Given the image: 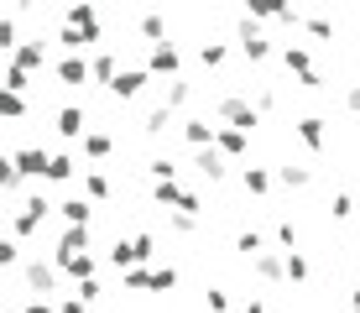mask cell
Here are the masks:
<instances>
[{"label": "cell", "instance_id": "19", "mask_svg": "<svg viewBox=\"0 0 360 313\" xmlns=\"http://www.w3.org/2000/svg\"><path fill=\"white\" fill-rule=\"evenodd\" d=\"M136 27H141V37H146L152 47H162V37H167V21H162V16H136Z\"/></svg>", "mask_w": 360, "mask_h": 313}, {"label": "cell", "instance_id": "26", "mask_svg": "<svg viewBox=\"0 0 360 313\" xmlns=\"http://www.w3.org/2000/svg\"><path fill=\"white\" fill-rule=\"evenodd\" d=\"M277 183L282 188H308V167H292L288 162V167H277Z\"/></svg>", "mask_w": 360, "mask_h": 313}, {"label": "cell", "instance_id": "37", "mask_svg": "<svg viewBox=\"0 0 360 313\" xmlns=\"http://www.w3.org/2000/svg\"><path fill=\"white\" fill-rule=\"evenodd\" d=\"M277 241H282V245H297V224H292V219L277 224Z\"/></svg>", "mask_w": 360, "mask_h": 313}, {"label": "cell", "instance_id": "42", "mask_svg": "<svg viewBox=\"0 0 360 313\" xmlns=\"http://www.w3.org/2000/svg\"><path fill=\"white\" fill-rule=\"evenodd\" d=\"M240 313H266V308H262V303H245V308H240Z\"/></svg>", "mask_w": 360, "mask_h": 313}, {"label": "cell", "instance_id": "35", "mask_svg": "<svg viewBox=\"0 0 360 313\" xmlns=\"http://www.w3.org/2000/svg\"><path fill=\"white\" fill-rule=\"evenodd\" d=\"M288 277L292 282H308V261L297 256V250H288Z\"/></svg>", "mask_w": 360, "mask_h": 313}, {"label": "cell", "instance_id": "30", "mask_svg": "<svg viewBox=\"0 0 360 313\" xmlns=\"http://www.w3.org/2000/svg\"><path fill=\"white\" fill-rule=\"evenodd\" d=\"M73 178V157H53V167H47V183H68Z\"/></svg>", "mask_w": 360, "mask_h": 313}, {"label": "cell", "instance_id": "16", "mask_svg": "<svg viewBox=\"0 0 360 313\" xmlns=\"http://www.w3.org/2000/svg\"><path fill=\"white\" fill-rule=\"evenodd\" d=\"M58 215H63V224H79V230H89V198H68V204H58Z\"/></svg>", "mask_w": 360, "mask_h": 313}, {"label": "cell", "instance_id": "22", "mask_svg": "<svg viewBox=\"0 0 360 313\" xmlns=\"http://www.w3.org/2000/svg\"><path fill=\"white\" fill-rule=\"evenodd\" d=\"M84 193H89L94 204H99V198H110V183H105V172H99V167H84Z\"/></svg>", "mask_w": 360, "mask_h": 313}, {"label": "cell", "instance_id": "25", "mask_svg": "<svg viewBox=\"0 0 360 313\" xmlns=\"http://www.w3.org/2000/svg\"><path fill=\"white\" fill-rule=\"evenodd\" d=\"M240 183H245V193H266V188H271V172H262V167H245V172H240Z\"/></svg>", "mask_w": 360, "mask_h": 313}, {"label": "cell", "instance_id": "21", "mask_svg": "<svg viewBox=\"0 0 360 313\" xmlns=\"http://www.w3.org/2000/svg\"><path fill=\"white\" fill-rule=\"evenodd\" d=\"M84 157H89V162H105V157H110V136H105V131H89V136H84Z\"/></svg>", "mask_w": 360, "mask_h": 313}, {"label": "cell", "instance_id": "17", "mask_svg": "<svg viewBox=\"0 0 360 313\" xmlns=\"http://www.w3.org/2000/svg\"><path fill=\"white\" fill-rule=\"evenodd\" d=\"M58 267H63L68 277H79V282L94 277V256H89V250H79V256H58Z\"/></svg>", "mask_w": 360, "mask_h": 313}, {"label": "cell", "instance_id": "23", "mask_svg": "<svg viewBox=\"0 0 360 313\" xmlns=\"http://www.w3.org/2000/svg\"><path fill=\"white\" fill-rule=\"evenodd\" d=\"M225 58H230L225 42H204L198 47V63H204V68H225Z\"/></svg>", "mask_w": 360, "mask_h": 313}, {"label": "cell", "instance_id": "12", "mask_svg": "<svg viewBox=\"0 0 360 313\" xmlns=\"http://www.w3.org/2000/svg\"><path fill=\"white\" fill-rule=\"evenodd\" d=\"M297 141H303L308 152H324V120H319V115H303V120H297Z\"/></svg>", "mask_w": 360, "mask_h": 313}, {"label": "cell", "instance_id": "9", "mask_svg": "<svg viewBox=\"0 0 360 313\" xmlns=\"http://www.w3.org/2000/svg\"><path fill=\"white\" fill-rule=\"evenodd\" d=\"M58 136H68V141L89 136V125H84V110H79V105H63V110H58Z\"/></svg>", "mask_w": 360, "mask_h": 313}, {"label": "cell", "instance_id": "18", "mask_svg": "<svg viewBox=\"0 0 360 313\" xmlns=\"http://www.w3.org/2000/svg\"><path fill=\"white\" fill-rule=\"evenodd\" d=\"M256 277H262V282H282V277H288V256H266V250H262V256H256Z\"/></svg>", "mask_w": 360, "mask_h": 313}, {"label": "cell", "instance_id": "2", "mask_svg": "<svg viewBox=\"0 0 360 313\" xmlns=\"http://www.w3.org/2000/svg\"><path fill=\"white\" fill-rule=\"evenodd\" d=\"M47 209H53V204H47L42 193L27 198V204L11 215V241H27V235H37V230H42V219H47Z\"/></svg>", "mask_w": 360, "mask_h": 313}, {"label": "cell", "instance_id": "38", "mask_svg": "<svg viewBox=\"0 0 360 313\" xmlns=\"http://www.w3.org/2000/svg\"><path fill=\"white\" fill-rule=\"evenodd\" d=\"M58 313H89V303H84V298L73 293V298H63V303H58Z\"/></svg>", "mask_w": 360, "mask_h": 313}, {"label": "cell", "instance_id": "15", "mask_svg": "<svg viewBox=\"0 0 360 313\" xmlns=\"http://www.w3.org/2000/svg\"><path fill=\"white\" fill-rule=\"evenodd\" d=\"M183 136L204 152V146H214V136H219V125H209V120H183Z\"/></svg>", "mask_w": 360, "mask_h": 313}, {"label": "cell", "instance_id": "13", "mask_svg": "<svg viewBox=\"0 0 360 313\" xmlns=\"http://www.w3.org/2000/svg\"><path fill=\"white\" fill-rule=\"evenodd\" d=\"M214 146H219V152H225V157H240L245 146H251V136H245V131H235V125H219Z\"/></svg>", "mask_w": 360, "mask_h": 313}, {"label": "cell", "instance_id": "29", "mask_svg": "<svg viewBox=\"0 0 360 313\" xmlns=\"http://www.w3.org/2000/svg\"><path fill=\"white\" fill-rule=\"evenodd\" d=\"M167 125H172V110L162 105V110H152V115H146V125H141V131H146V136H162Z\"/></svg>", "mask_w": 360, "mask_h": 313}, {"label": "cell", "instance_id": "27", "mask_svg": "<svg viewBox=\"0 0 360 313\" xmlns=\"http://www.w3.org/2000/svg\"><path fill=\"white\" fill-rule=\"evenodd\" d=\"M235 250H240V256H262V235H256V230H240V235H235Z\"/></svg>", "mask_w": 360, "mask_h": 313}, {"label": "cell", "instance_id": "10", "mask_svg": "<svg viewBox=\"0 0 360 313\" xmlns=\"http://www.w3.org/2000/svg\"><path fill=\"white\" fill-rule=\"evenodd\" d=\"M89 68H94V63H89V58H79V53H68L63 63H58V79H63V84H84V79H94V73H89Z\"/></svg>", "mask_w": 360, "mask_h": 313}, {"label": "cell", "instance_id": "32", "mask_svg": "<svg viewBox=\"0 0 360 313\" xmlns=\"http://www.w3.org/2000/svg\"><path fill=\"white\" fill-rule=\"evenodd\" d=\"M329 215H334V219H350V215H355V198H350V193H334V198H329Z\"/></svg>", "mask_w": 360, "mask_h": 313}, {"label": "cell", "instance_id": "1", "mask_svg": "<svg viewBox=\"0 0 360 313\" xmlns=\"http://www.w3.org/2000/svg\"><path fill=\"white\" fill-rule=\"evenodd\" d=\"M214 110H219V120H225V125H235V131H245V136H251L256 125H262V110H256L245 94H225Z\"/></svg>", "mask_w": 360, "mask_h": 313}, {"label": "cell", "instance_id": "7", "mask_svg": "<svg viewBox=\"0 0 360 313\" xmlns=\"http://www.w3.org/2000/svg\"><path fill=\"white\" fill-rule=\"evenodd\" d=\"M63 16H68V27H79L89 42H99V11H94V6H68Z\"/></svg>", "mask_w": 360, "mask_h": 313}, {"label": "cell", "instance_id": "3", "mask_svg": "<svg viewBox=\"0 0 360 313\" xmlns=\"http://www.w3.org/2000/svg\"><path fill=\"white\" fill-rule=\"evenodd\" d=\"M11 68H21L32 79L37 68H47V47H42V37H32V42H21L16 53H11Z\"/></svg>", "mask_w": 360, "mask_h": 313}, {"label": "cell", "instance_id": "20", "mask_svg": "<svg viewBox=\"0 0 360 313\" xmlns=\"http://www.w3.org/2000/svg\"><path fill=\"white\" fill-rule=\"evenodd\" d=\"M89 73H94V84H115V79H120V68H115V53H99Z\"/></svg>", "mask_w": 360, "mask_h": 313}, {"label": "cell", "instance_id": "14", "mask_svg": "<svg viewBox=\"0 0 360 313\" xmlns=\"http://www.w3.org/2000/svg\"><path fill=\"white\" fill-rule=\"evenodd\" d=\"M282 68L297 73V79H308V73H314V58H308V47H282Z\"/></svg>", "mask_w": 360, "mask_h": 313}, {"label": "cell", "instance_id": "5", "mask_svg": "<svg viewBox=\"0 0 360 313\" xmlns=\"http://www.w3.org/2000/svg\"><path fill=\"white\" fill-rule=\"evenodd\" d=\"M146 79H152L146 68H120V79L110 84V94H115V99H136V94L146 89Z\"/></svg>", "mask_w": 360, "mask_h": 313}, {"label": "cell", "instance_id": "39", "mask_svg": "<svg viewBox=\"0 0 360 313\" xmlns=\"http://www.w3.org/2000/svg\"><path fill=\"white\" fill-rule=\"evenodd\" d=\"M209 308H214V313H225V308H230V298L219 293V287H209Z\"/></svg>", "mask_w": 360, "mask_h": 313}, {"label": "cell", "instance_id": "28", "mask_svg": "<svg viewBox=\"0 0 360 313\" xmlns=\"http://www.w3.org/2000/svg\"><path fill=\"white\" fill-rule=\"evenodd\" d=\"M188 99H193V84H188V79H172V89H167V110L188 105Z\"/></svg>", "mask_w": 360, "mask_h": 313}, {"label": "cell", "instance_id": "8", "mask_svg": "<svg viewBox=\"0 0 360 313\" xmlns=\"http://www.w3.org/2000/svg\"><path fill=\"white\" fill-rule=\"evenodd\" d=\"M193 167L204 172L209 183H219V178H225V172H230V167H225V152H219V146H204V152L193 157Z\"/></svg>", "mask_w": 360, "mask_h": 313}, {"label": "cell", "instance_id": "11", "mask_svg": "<svg viewBox=\"0 0 360 313\" xmlns=\"http://www.w3.org/2000/svg\"><path fill=\"white\" fill-rule=\"evenodd\" d=\"M146 73H178V47L172 42L152 47V53H146Z\"/></svg>", "mask_w": 360, "mask_h": 313}, {"label": "cell", "instance_id": "24", "mask_svg": "<svg viewBox=\"0 0 360 313\" xmlns=\"http://www.w3.org/2000/svg\"><path fill=\"white\" fill-rule=\"evenodd\" d=\"M152 198H157V204H178V209L188 204V193H183V188L172 183V178H167V183H157V188H152Z\"/></svg>", "mask_w": 360, "mask_h": 313}, {"label": "cell", "instance_id": "34", "mask_svg": "<svg viewBox=\"0 0 360 313\" xmlns=\"http://www.w3.org/2000/svg\"><path fill=\"white\" fill-rule=\"evenodd\" d=\"M152 287H157V293H172V287H178V272H172V267H157V272H152Z\"/></svg>", "mask_w": 360, "mask_h": 313}, {"label": "cell", "instance_id": "4", "mask_svg": "<svg viewBox=\"0 0 360 313\" xmlns=\"http://www.w3.org/2000/svg\"><path fill=\"white\" fill-rule=\"evenodd\" d=\"M11 162H16L21 178H47V167H53V157H47L42 146H21V152L11 157Z\"/></svg>", "mask_w": 360, "mask_h": 313}, {"label": "cell", "instance_id": "40", "mask_svg": "<svg viewBox=\"0 0 360 313\" xmlns=\"http://www.w3.org/2000/svg\"><path fill=\"white\" fill-rule=\"evenodd\" d=\"M345 110H350V115H360V84H355V89H345Z\"/></svg>", "mask_w": 360, "mask_h": 313}, {"label": "cell", "instance_id": "43", "mask_svg": "<svg viewBox=\"0 0 360 313\" xmlns=\"http://www.w3.org/2000/svg\"><path fill=\"white\" fill-rule=\"evenodd\" d=\"M355 313H360V287H355Z\"/></svg>", "mask_w": 360, "mask_h": 313}, {"label": "cell", "instance_id": "41", "mask_svg": "<svg viewBox=\"0 0 360 313\" xmlns=\"http://www.w3.org/2000/svg\"><path fill=\"white\" fill-rule=\"evenodd\" d=\"M27 313H53V308H47L42 298H37V303H27Z\"/></svg>", "mask_w": 360, "mask_h": 313}, {"label": "cell", "instance_id": "31", "mask_svg": "<svg viewBox=\"0 0 360 313\" xmlns=\"http://www.w3.org/2000/svg\"><path fill=\"white\" fill-rule=\"evenodd\" d=\"M0 110H6V120H21L27 115V99L21 94H0Z\"/></svg>", "mask_w": 360, "mask_h": 313}, {"label": "cell", "instance_id": "33", "mask_svg": "<svg viewBox=\"0 0 360 313\" xmlns=\"http://www.w3.org/2000/svg\"><path fill=\"white\" fill-rule=\"evenodd\" d=\"M0 267H6V272L21 267V245H16V241H0Z\"/></svg>", "mask_w": 360, "mask_h": 313}, {"label": "cell", "instance_id": "6", "mask_svg": "<svg viewBox=\"0 0 360 313\" xmlns=\"http://www.w3.org/2000/svg\"><path fill=\"white\" fill-rule=\"evenodd\" d=\"M21 277H27L32 293H53V287H58V272L47 267V261H27V267H21Z\"/></svg>", "mask_w": 360, "mask_h": 313}, {"label": "cell", "instance_id": "36", "mask_svg": "<svg viewBox=\"0 0 360 313\" xmlns=\"http://www.w3.org/2000/svg\"><path fill=\"white\" fill-rule=\"evenodd\" d=\"M126 287H131V293H141V287H152V272L131 267V272H126Z\"/></svg>", "mask_w": 360, "mask_h": 313}]
</instances>
